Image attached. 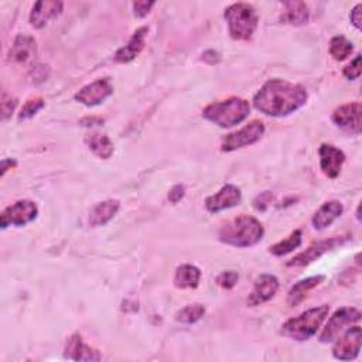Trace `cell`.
<instances>
[{
  "instance_id": "cell-1",
  "label": "cell",
  "mask_w": 362,
  "mask_h": 362,
  "mask_svg": "<svg viewBox=\"0 0 362 362\" xmlns=\"http://www.w3.org/2000/svg\"><path fill=\"white\" fill-rule=\"evenodd\" d=\"M307 102V92L303 86L284 79H269L253 96V106L274 117L287 116Z\"/></svg>"
},
{
  "instance_id": "cell-19",
  "label": "cell",
  "mask_w": 362,
  "mask_h": 362,
  "mask_svg": "<svg viewBox=\"0 0 362 362\" xmlns=\"http://www.w3.org/2000/svg\"><path fill=\"white\" fill-rule=\"evenodd\" d=\"M148 28L147 27H140L137 28L133 35L130 37L129 42L122 47L120 49L116 51L115 54V61L124 64V62H130L133 61L144 48V42H146V35H147Z\"/></svg>"
},
{
  "instance_id": "cell-28",
  "label": "cell",
  "mask_w": 362,
  "mask_h": 362,
  "mask_svg": "<svg viewBox=\"0 0 362 362\" xmlns=\"http://www.w3.org/2000/svg\"><path fill=\"white\" fill-rule=\"evenodd\" d=\"M205 314V307L202 304H188L184 308L178 310L175 314V320L184 324H194L201 320Z\"/></svg>"
},
{
  "instance_id": "cell-27",
  "label": "cell",
  "mask_w": 362,
  "mask_h": 362,
  "mask_svg": "<svg viewBox=\"0 0 362 362\" xmlns=\"http://www.w3.org/2000/svg\"><path fill=\"white\" fill-rule=\"evenodd\" d=\"M354 51V44L344 35H335L329 41V54L335 61H344Z\"/></svg>"
},
{
  "instance_id": "cell-32",
  "label": "cell",
  "mask_w": 362,
  "mask_h": 362,
  "mask_svg": "<svg viewBox=\"0 0 362 362\" xmlns=\"http://www.w3.org/2000/svg\"><path fill=\"white\" fill-rule=\"evenodd\" d=\"M239 280V274L233 270H228V272H222L218 277H216V283L218 286H221L222 288H232L236 286Z\"/></svg>"
},
{
  "instance_id": "cell-23",
  "label": "cell",
  "mask_w": 362,
  "mask_h": 362,
  "mask_svg": "<svg viewBox=\"0 0 362 362\" xmlns=\"http://www.w3.org/2000/svg\"><path fill=\"white\" fill-rule=\"evenodd\" d=\"M310 11L308 6L304 1H286L283 3V13L280 20L287 24L301 25L308 21Z\"/></svg>"
},
{
  "instance_id": "cell-33",
  "label": "cell",
  "mask_w": 362,
  "mask_h": 362,
  "mask_svg": "<svg viewBox=\"0 0 362 362\" xmlns=\"http://www.w3.org/2000/svg\"><path fill=\"white\" fill-rule=\"evenodd\" d=\"M272 199H273L272 192L264 191V192H262L260 195H257V197L255 198V201H253V206H255L257 211H266V208L270 205Z\"/></svg>"
},
{
  "instance_id": "cell-2",
  "label": "cell",
  "mask_w": 362,
  "mask_h": 362,
  "mask_svg": "<svg viewBox=\"0 0 362 362\" xmlns=\"http://www.w3.org/2000/svg\"><path fill=\"white\" fill-rule=\"evenodd\" d=\"M263 235L264 229L260 221L245 214L228 221L218 232L221 242L235 247L255 246L262 240Z\"/></svg>"
},
{
  "instance_id": "cell-16",
  "label": "cell",
  "mask_w": 362,
  "mask_h": 362,
  "mask_svg": "<svg viewBox=\"0 0 362 362\" xmlns=\"http://www.w3.org/2000/svg\"><path fill=\"white\" fill-rule=\"evenodd\" d=\"M64 8V3L59 0H40L30 13V24L34 28L45 27L51 20L57 18Z\"/></svg>"
},
{
  "instance_id": "cell-22",
  "label": "cell",
  "mask_w": 362,
  "mask_h": 362,
  "mask_svg": "<svg viewBox=\"0 0 362 362\" xmlns=\"http://www.w3.org/2000/svg\"><path fill=\"white\" fill-rule=\"evenodd\" d=\"M324 276L318 274V276H311L307 279H303L300 281H297L288 291L287 294V304L291 307L298 305L308 294V291H311L314 287H317L318 284H321L324 281Z\"/></svg>"
},
{
  "instance_id": "cell-17",
  "label": "cell",
  "mask_w": 362,
  "mask_h": 362,
  "mask_svg": "<svg viewBox=\"0 0 362 362\" xmlns=\"http://www.w3.org/2000/svg\"><path fill=\"white\" fill-rule=\"evenodd\" d=\"M65 358L72 361H100L102 355L98 349L85 344L79 334H74L69 337L65 345Z\"/></svg>"
},
{
  "instance_id": "cell-3",
  "label": "cell",
  "mask_w": 362,
  "mask_h": 362,
  "mask_svg": "<svg viewBox=\"0 0 362 362\" xmlns=\"http://www.w3.org/2000/svg\"><path fill=\"white\" fill-rule=\"evenodd\" d=\"M250 112V105L247 100L232 96L222 102H215L208 105L202 110V116L215 123L219 127H232L235 124L242 123Z\"/></svg>"
},
{
  "instance_id": "cell-10",
  "label": "cell",
  "mask_w": 362,
  "mask_h": 362,
  "mask_svg": "<svg viewBox=\"0 0 362 362\" xmlns=\"http://www.w3.org/2000/svg\"><path fill=\"white\" fill-rule=\"evenodd\" d=\"M362 331L359 325L349 327L339 338H337L332 346V355L339 361H352L359 355L361 351Z\"/></svg>"
},
{
  "instance_id": "cell-15",
  "label": "cell",
  "mask_w": 362,
  "mask_h": 362,
  "mask_svg": "<svg viewBox=\"0 0 362 362\" xmlns=\"http://www.w3.org/2000/svg\"><path fill=\"white\" fill-rule=\"evenodd\" d=\"M320 168L328 178H337L341 173L342 164L345 161V154L342 150L332 144H321L318 148Z\"/></svg>"
},
{
  "instance_id": "cell-29",
  "label": "cell",
  "mask_w": 362,
  "mask_h": 362,
  "mask_svg": "<svg viewBox=\"0 0 362 362\" xmlns=\"http://www.w3.org/2000/svg\"><path fill=\"white\" fill-rule=\"evenodd\" d=\"M45 102L41 96H35V98H30L25 100V103L23 105L20 115H18V120H25L33 117L35 113H38L42 107H44Z\"/></svg>"
},
{
  "instance_id": "cell-30",
  "label": "cell",
  "mask_w": 362,
  "mask_h": 362,
  "mask_svg": "<svg viewBox=\"0 0 362 362\" xmlns=\"http://www.w3.org/2000/svg\"><path fill=\"white\" fill-rule=\"evenodd\" d=\"M17 106V98L3 92L1 95V120H7Z\"/></svg>"
},
{
  "instance_id": "cell-8",
  "label": "cell",
  "mask_w": 362,
  "mask_h": 362,
  "mask_svg": "<svg viewBox=\"0 0 362 362\" xmlns=\"http://www.w3.org/2000/svg\"><path fill=\"white\" fill-rule=\"evenodd\" d=\"M38 215V206L34 201L20 199L3 209L0 215V225L3 229L7 226H24L34 221Z\"/></svg>"
},
{
  "instance_id": "cell-7",
  "label": "cell",
  "mask_w": 362,
  "mask_h": 362,
  "mask_svg": "<svg viewBox=\"0 0 362 362\" xmlns=\"http://www.w3.org/2000/svg\"><path fill=\"white\" fill-rule=\"evenodd\" d=\"M361 320V311L355 307H342L337 310L320 334V341L324 344L332 342L341 335L346 327L356 324Z\"/></svg>"
},
{
  "instance_id": "cell-18",
  "label": "cell",
  "mask_w": 362,
  "mask_h": 362,
  "mask_svg": "<svg viewBox=\"0 0 362 362\" xmlns=\"http://www.w3.org/2000/svg\"><path fill=\"white\" fill-rule=\"evenodd\" d=\"M37 42L27 34H18L8 51V61L16 64H25L35 57Z\"/></svg>"
},
{
  "instance_id": "cell-14",
  "label": "cell",
  "mask_w": 362,
  "mask_h": 362,
  "mask_svg": "<svg viewBox=\"0 0 362 362\" xmlns=\"http://www.w3.org/2000/svg\"><path fill=\"white\" fill-rule=\"evenodd\" d=\"M277 290H279V280H277L276 276L267 274V273L260 274L255 280L253 290L250 291L246 303L250 307L263 304V303L272 300L276 296Z\"/></svg>"
},
{
  "instance_id": "cell-13",
  "label": "cell",
  "mask_w": 362,
  "mask_h": 362,
  "mask_svg": "<svg viewBox=\"0 0 362 362\" xmlns=\"http://www.w3.org/2000/svg\"><path fill=\"white\" fill-rule=\"evenodd\" d=\"M242 201L240 189L233 184L223 185L218 192L205 199V208L211 214H216L232 206H236Z\"/></svg>"
},
{
  "instance_id": "cell-36",
  "label": "cell",
  "mask_w": 362,
  "mask_h": 362,
  "mask_svg": "<svg viewBox=\"0 0 362 362\" xmlns=\"http://www.w3.org/2000/svg\"><path fill=\"white\" fill-rule=\"evenodd\" d=\"M184 194H185V188H184L182 185L177 184V185H174V187L170 189V192H168V201H170L171 204H177V202H180V201L182 199Z\"/></svg>"
},
{
  "instance_id": "cell-34",
  "label": "cell",
  "mask_w": 362,
  "mask_h": 362,
  "mask_svg": "<svg viewBox=\"0 0 362 362\" xmlns=\"http://www.w3.org/2000/svg\"><path fill=\"white\" fill-rule=\"evenodd\" d=\"M153 6H154V1H134L133 3L134 14L137 17H146L150 13Z\"/></svg>"
},
{
  "instance_id": "cell-38",
  "label": "cell",
  "mask_w": 362,
  "mask_h": 362,
  "mask_svg": "<svg viewBox=\"0 0 362 362\" xmlns=\"http://www.w3.org/2000/svg\"><path fill=\"white\" fill-rule=\"evenodd\" d=\"M17 165V161L16 160H11V158H4L1 161V177L6 174V171L14 168Z\"/></svg>"
},
{
  "instance_id": "cell-4",
  "label": "cell",
  "mask_w": 362,
  "mask_h": 362,
  "mask_svg": "<svg viewBox=\"0 0 362 362\" xmlns=\"http://www.w3.org/2000/svg\"><path fill=\"white\" fill-rule=\"evenodd\" d=\"M329 307L327 304L310 308L300 315L287 320L281 325V334L294 341H307L317 334L327 318Z\"/></svg>"
},
{
  "instance_id": "cell-35",
  "label": "cell",
  "mask_w": 362,
  "mask_h": 362,
  "mask_svg": "<svg viewBox=\"0 0 362 362\" xmlns=\"http://www.w3.org/2000/svg\"><path fill=\"white\" fill-rule=\"evenodd\" d=\"M362 4L358 3L352 10H351V14H349V18H351V23L352 25L356 28V30H361L362 28Z\"/></svg>"
},
{
  "instance_id": "cell-37",
  "label": "cell",
  "mask_w": 362,
  "mask_h": 362,
  "mask_svg": "<svg viewBox=\"0 0 362 362\" xmlns=\"http://www.w3.org/2000/svg\"><path fill=\"white\" fill-rule=\"evenodd\" d=\"M103 123V119L102 117H95V116H92V117H83L82 120H81V124L82 126H96V124H102Z\"/></svg>"
},
{
  "instance_id": "cell-26",
  "label": "cell",
  "mask_w": 362,
  "mask_h": 362,
  "mask_svg": "<svg viewBox=\"0 0 362 362\" xmlns=\"http://www.w3.org/2000/svg\"><path fill=\"white\" fill-rule=\"evenodd\" d=\"M301 240H303V232L300 229H296L286 239L270 246L269 250L274 256H283V255H287V253L293 252L294 249H297L301 245Z\"/></svg>"
},
{
  "instance_id": "cell-21",
  "label": "cell",
  "mask_w": 362,
  "mask_h": 362,
  "mask_svg": "<svg viewBox=\"0 0 362 362\" xmlns=\"http://www.w3.org/2000/svg\"><path fill=\"white\" fill-rule=\"evenodd\" d=\"M120 202L117 199H106L98 202L89 212V225L90 226H103L106 225L119 211Z\"/></svg>"
},
{
  "instance_id": "cell-31",
  "label": "cell",
  "mask_w": 362,
  "mask_h": 362,
  "mask_svg": "<svg viewBox=\"0 0 362 362\" xmlns=\"http://www.w3.org/2000/svg\"><path fill=\"white\" fill-rule=\"evenodd\" d=\"M362 66H361V54H358L346 66H344V76L348 79H358L361 76Z\"/></svg>"
},
{
  "instance_id": "cell-11",
  "label": "cell",
  "mask_w": 362,
  "mask_h": 362,
  "mask_svg": "<svg viewBox=\"0 0 362 362\" xmlns=\"http://www.w3.org/2000/svg\"><path fill=\"white\" fill-rule=\"evenodd\" d=\"M113 93V86L107 78L96 79L85 86H82L75 93V100L85 106H96L105 102Z\"/></svg>"
},
{
  "instance_id": "cell-20",
  "label": "cell",
  "mask_w": 362,
  "mask_h": 362,
  "mask_svg": "<svg viewBox=\"0 0 362 362\" xmlns=\"http://www.w3.org/2000/svg\"><path fill=\"white\" fill-rule=\"evenodd\" d=\"M344 212V206L339 201H327L324 202L313 215L311 223L314 226V229L317 230H322L325 228H328L337 218H339Z\"/></svg>"
},
{
  "instance_id": "cell-24",
  "label": "cell",
  "mask_w": 362,
  "mask_h": 362,
  "mask_svg": "<svg viewBox=\"0 0 362 362\" xmlns=\"http://www.w3.org/2000/svg\"><path fill=\"white\" fill-rule=\"evenodd\" d=\"M201 280V270L192 264H181L174 274V286L177 288H195Z\"/></svg>"
},
{
  "instance_id": "cell-25",
  "label": "cell",
  "mask_w": 362,
  "mask_h": 362,
  "mask_svg": "<svg viewBox=\"0 0 362 362\" xmlns=\"http://www.w3.org/2000/svg\"><path fill=\"white\" fill-rule=\"evenodd\" d=\"M86 144L89 150L98 157V158H110V156L115 151L112 140L103 134V133H92L86 137Z\"/></svg>"
},
{
  "instance_id": "cell-5",
  "label": "cell",
  "mask_w": 362,
  "mask_h": 362,
  "mask_svg": "<svg viewBox=\"0 0 362 362\" xmlns=\"http://www.w3.org/2000/svg\"><path fill=\"white\" fill-rule=\"evenodd\" d=\"M223 17L228 23L229 34L233 40L246 41L249 40L259 23V16L252 4L247 3H233L225 8Z\"/></svg>"
},
{
  "instance_id": "cell-6",
  "label": "cell",
  "mask_w": 362,
  "mask_h": 362,
  "mask_svg": "<svg viewBox=\"0 0 362 362\" xmlns=\"http://www.w3.org/2000/svg\"><path fill=\"white\" fill-rule=\"evenodd\" d=\"M264 133V124L262 120H252L245 124L242 129L232 132L222 137L221 150L222 151H233L250 144H255L260 140Z\"/></svg>"
},
{
  "instance_id": "cell-9",
  "label": "cell",
  "mask_w": 362,
  "mask_h": 362,
  "mask_svg": "<svg viewBox=\"0 0 362 362\" xmlns=\"http://www.w3.org/2000/svg\"><path fill=\"white\" fill-rule=\"evenodd\" d=\"M348 239H349V235H346V236H332L329 239L315 242L311 246H308L304 252L296 255L291 260H288L286 263V266H288V267H303V266H307V264L313 263L314 260H317L318 257H321L324 253H327V252L332 250L334 247L345 243Z\"/></svg>"
},
{
  "instance_id": "cell-12",
  "label": "cell",
  "mask_w": 362,
  "mask_h": 362,
  "mask_svg": "<svg viewBox=\"0 0 362 362\" xmlns=\"http://www.w3.org/2000/svg\"><path fill=\"white\" fill-rule=\"evenodd\" d=\"M361 115H362L361 103L351 102V103H345L334 110L332 122L338 127H341L352 134H359L361 133Z\"/></svg>"
}]
</instances>
